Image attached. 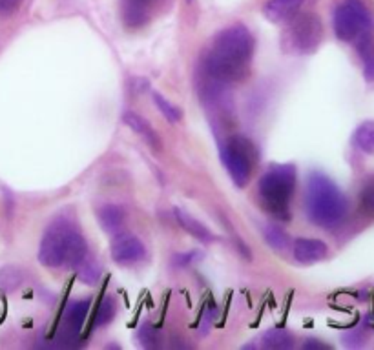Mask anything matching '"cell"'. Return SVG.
<instances>
[{"instance_id":"5bb4252c","label":"cell","mask_w":374,"mask_h":350,"mask_svg":"<svg viewBox=\"0 0 374 350\" xmlns=\"http://www.w3.org/2000/svg\"><path fill=\"white\" fill-rule=\"evenodd\" d=\"M123 120H125V125L130 126L135 134L141 135V137H143V139L146 141L152 148L159 150L157 134H155L154 128L150 126V122L144 119V117H141L139 113H135V111H125Z\"/></svg>"},{"instance_id":"ba28073f","label":"cell","mask_w":374,"mask_h":350,"mask_svg":"<svg viewBox=\"0 0 374 350\" xmlns=\"http://www.w3.org/2000/svg\"><path fill=\"white\" fill-rule=\"evenodd\" d=\"M144 252L146 250H144L143 241L132 234H117L110 248L111 260L116 261L117 264L137 263L144 257Z\"/></svg>"},{"instance_id":"8992f818","label":"cell","mask_w":374,"mask_h":350,"mask_svg":"<svg viewBox=\"0 0 374 350\" xmlns=\"http://www.w3.org/2000/svg\"><path fill=\"white\" fill-rule=\"evenodd\" d=\"M322 20L318 19L316 15H297L285 31L283 48L288 53H299V55L316 51L320 42H322Z\"/></svg>"},{"instance_id":"7c38bea8","label":"cell","mask_w":374,"mask_h":350,"mask_svg":"<svg viewBox=\"0 0 374 350\" xmlns=\"http://www.w3.org/2000/svg\"><path fill=\"white\" fill-rule=\"evenodd\" d=\"M303 0H269L263 8L265 17L270 22H281L290 17H294L299 8H302Z\"/></svg>"},{"instance_id":"277c9868","label":"cell","mask_w":374,"mask_h":350,"mask_svg":"<svg viewBox=\"0 0 374 350\" xmlns=\"http://www.w3.org/2000/svg\"><path fill=\"white\" fill-rule=\"evenodd\" d=\"M296 188V168L293 164H272L259 179V201L270 216L287 221L290 217V199Z\"/></svg>"},{"instance_id":"484cf974","label":"cell","mask_w":374,"mask_h":350,"mask_svg":"<svg viewBox=\"0 0 374 350\" xmlns=\"http://www.w3.org/2000/svg\"><path fill=\"white\" fill-rule=\"evenodd\" d=\"M305 349H329V347L325 343H320V341H307Z\"/></svg>"},{"instance_id":"52a82bcc","label":"cell","mask_w":374,"mask_h":350,"mask_svg":"<svg viewBox=\"0 0 374 350\" xmlns=\"http://www.w3.org/2000/svg\"><path fill=\"white\" fill-rule=\"evenodd\" d=\"M373 29L371 13L360 0H345L334 13V33L343 42L356 40L364 31Z\"/></svg>"},{"instance_id":"7a4b0ae2","label":"cell","mask_w":374,"mask_h":350,"mask_svg":"<svg viewBox=\"0 0 374 350\" xmlns=\"http://www.w3.org/2000/svg\"><path fill=\"white\" fill-rule=\"evenodd\" d=\"M88 257V243L72 221L57 219L46 228L39 245V261L48 269H79Z\"/></svg>"},{"instance_id":"603a6c76","label":"cell","mask_w":374,"mask_h":350,"mask_svg":"<svg viewBox=\"0 0 374 350\" xmlns=\"http://www.w3.org/2000/svg\"><path fill=\"white\" fill-rule=\"evenodd\" d=\"M360 208L365 216L374 217V179L364 186L360 193Z\"/></svg>"},{"instance_id":"e0dca14e","label":"cell","mask_w":374,"mask_h":350,"mask_svg":"<svg viewBox=\"0 0 374 350\" xmlns=\"http://www.w3.org/2000/svg\"><path fill=\"white\" fill-rule=\"evenodd\" d=\"M263 237L270 248L279 250V252L287 250L288 245H290V237H288L287 232H285L281 226L274 225V223L263 226Z\"/></svg>"},{"instance_id":"4fadbf2b","label":"cell","mask_w":374,"mask_h":350,"mask_svg":"<svg viewBox=\"0 0 374 350\" xmlns=\"http://www.w3.org/2000/svg\"><path fill=\"white\" fill-rule=\"evenodd\" d=\"M358 53H360L361 63H364V75L365 81L373 82L374 81V35L371 29L364 31V33L358 37Z\"/></svg>"},{"instance_id":"9a60e30c","label":"cell","mask_w":374,"mask_h":350,"mask_svg":"<svg viewBox=\"0 0 374 350\" xmlns=\"http://www.w3.org/2000/svg\"><path fill=\"white\" fill-rule=\"evenodd\" d=\"M352 143L364 154H374V120H365L356 128L352 135Z\"/></svg>"},{"instance_id":"30bf717a","label":"cell","mask_w":374,"mask_h":350,"mask_svg":"<svg viewBox=\"0 0 374 350\" xmlns=\"http://www.w3.org/2000/svg\"><path fill=\"white\" fill-rule=\"evenodd\" d=\"M126 212L125 208L119 207V205H114V202H108V205H102L97 210V221L99 225L102 226V230L110 235L120 234V228L125 226Z\"/></svg>"},{"instance_id":"8fae6325","label":"cell","mask_w":374,"mask_h":350,"mask_svg":"<svg viewBox=\"0 0 374 350\" xmlns=\"http://www.w3.org/2000/svg\"><path fill=\"white\" fill-rule=\"evenodd\" d=\"M173 216H176V221H178L182 230H187V234H190L192 237L199 239L201 243H212V241L216 239L214 234L208 230L207 226L203 225V223H199L196 217L190 216V214L182 210V208H179V207L173 208Z\"/></svg>"},{"instance_id":"6da1fadb","label":"cell","mask_w":374,"mask_h":350,"mask_svg":"<svg viewBox=\"0 0 374 350\" xmlns=\"http://www.w3.org/2000/svg\"><path fill=\"white\" fill-rule=\"evenodd\" d=\"M254 55V37L245 26L223 29L214 39L205 61L207 73L221 84H232L247 79Z\"/></svg>"},{"instance_id":"44dd1931","label":"cell","mask_w":374,"mask_h":350,"mask_svg":"<svg viewBox=\"0 0 374 350\" xmlns=\"http://www.w3.org/2000/svg\"><path fill=\"white\" fill-rule=\"evenodd\" d=\"M79 279L84 281L86 285H95L99 281V276H101V267H97L95 261H91L90 257L82 261L81 267H79Z\"/></svg>"},{"instance_id":"d4e9b609","label":"cell","mask_w":374,"mask_h":350,"mask_svg":"<svg viewBox=\"0 0 374 350\" xmlns=\"http://www.w3.org/2000/svg\"><path fill=\"white\" fill-rule=\"evenodd\" d=\"M20 2H22V0H0V15L8 17V15L15 13L17 8L20 6Z\"/></svg>"},{"instance_id":"cb8c5ba5","label":"cell","mask_w":374,"mask_h":350,"mask_svg":"<svg viewBox=\"0 0 374 350\" xmlns=\"http://www.w3.org/2000/svg\"><path fill=\"white\" fill-rule=\"evenodd\" d=\"M137 336H139V343L144 349H154V347H157V332L154 331V326L143 325L139 328V332H137Z\"/></svg>"},{"instance_id":"5b68a950","label":"cell","mask_w":374,"mask_h":350,"mask_svg":"<svg viewBox=\"0 0 374 350\" xmlns=\"http://www.w3.org/2000/svg\"><path fill=\"white\" fill-rule=\"evenodd\" d=\"M221 159L235 186H247L254 166L256 150L243 135H232L225 146H221Z\"/></svg>"},{"instance_id":"9c48e42d","label":"cell","mask_w":374,"mask_h":350,"mask_svg":"<svg viewBox=\"0 0 374 350\" xmlns=\"http://www.w3.org/2000/svg\"><path fill=\"white\" fill-rule=\"evenodd\" d=\"M294 250V260L297 263H316V261H322L327 255V245L320 239H309V237H299L296 239L293 246Z\"/></svg>"},{"instance_id":"ffe728a7","label":"cell","mask_w":374,"mask_h":350,"mask_svg":"<svg viewBox=\"0 0 374 350\" xmlns=\"http://www.w3.org/2000/svg\"><path fill=\"white\" fill-rule=\"evenodd\" d=\"M152 99H154L155 106H157L159 110H161V113L166 117L168 122H179V120H181V110H179V108H176V106L168 101V99H164L161 93L154 91V93H152Z\"/></svg>"},{"instance_id":"2e32d148","label":"cell","mask_w":374,"mask_h":350,"mask_svg":"<svg viewBox=\"0 0 374 350\" xmlns=\"http://www.w3.org/2000/svg\"><path fill=\"white\" fill-rule=\"evenodd\" d=\"M261 341L267 349L274 350H288L294 347V336L283 328H269L263 334Z\"/></svg>"},{"instance_id":"ac0fdd59","label":"cell","mask_w":374,"mask_h":350,"mask_svg":"<svg viewBox=\"0 0 374 350\" xmlns=\"http://www.w3.org/2000/svg\"><path fill=\"white\" fill-rule=\"evenodd\" d=\"M90 299H77L73 301L70 307H68V325H70V331L79 332L81 331L82 323L86 319L88 310H90Z\"/></svg>"},{"instance_id":"3957f363","label":"cell","mask_w":374,"mask_h":350,"mask_svg":"<svg viewBox=\"0 0 374 350\" xmlns=\"http://www.w3.org/2000/svg\"><path fill=\"white\" fill-rule=\"evenodd\" d=\"M347 197L323 173H311L305 190V210L312 225L334 228L347 216Z\"/></svg>"},{"instance_id":"7402d4cb","label":"cell","mask_w":374,"mask_h":350,"mask_svg":"<svg viewBox=\"0 0 374 350\" xmlns=\"http://www.w3.org/2000/svg\"><path fill=\"white\" fill-rule=\"evenodd\" d=\"M116 316V301L114 298H104L101 303V307L97 310L95 316V325L97 326H104L114 319Z\"/></svg>"},{"instance_id":"d6986e66","label":"cell","mask_w":374,"mask_h":350,"mask_svg":"<svg viewBox=\"0 0 374 350\" xmlns=\"http://www.w3.org/2000/svg\"><path fill=\"white\" fill-rule=\"evenodd\" d=\"M24 281V272L19 267L8 264L4 269H0V290L11 292Z\"/></svg>"}]
</instances>
